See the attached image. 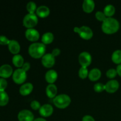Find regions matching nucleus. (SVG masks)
Instances as JSON below:
<instances>
[{
  "mask_svg": "<svg viewBox=\"0 0 121 121\" xmlns=\"http://www.w3.org/2000/svg\"><path fill=\"white\" fill-rule=\"evenodd\" d=\"M18 119L19 121H33L34 120V116L30 110L23 109L19 112Z\"/></svg>",
  "mask_w": 121,
  "mask_h": 121,
  "instance_id": "nucleus-8",
  "label": "nucleus"
},
{
  "mask_svg": "<svg viewBox=\"0 0 121 121\" xmlns=\"http://www.w3.org/2000/svg\"><path fill=\"white\" fill-rule=\"evenodd\" d=\"M46 92L48 98L54 99L57 96L56 95L57 93V87L56 85H54V83L48 84L46 87Z\"/></svg>",
  "mask_w": 121,
  "mask_h": 121,
  "instance_id": "nucleus-18",
  "label": "nucleus"
},
{
  "mask_svg": "<svg viewBox=\"0 0 121 121\" xmlns=\"http://www.w3.org/2000/svg\"><path fill=\"white\" fill-rule=\"evenodd\" d=\"M92 60V56L87 52H82L79 56V62L82 67H87L89 66Z\"/></svg>",
  "mask_w": 121,
  "mask_h": 121,
  "instance_id": "nucleus-7",
  "label": "nucleus"
},
{
  "mask_svg": "<svg viewBox=\"0 0 121 121\" xmlns=\"http://www.w3.org/2000/svg\"><path fill=\"white\" fill-rule=\"evenodd\" d=\"M13 74V70L9 65L5 64L0 67V77L5 79L10 77Z\"/></svg>",
  "mask_w": 121,
  "mask_h": 121,
  "instance_id": "nucleus-12",
  "label": "nucleus"
},
{
  "mask_svg": "<svg viewBox=\"0 0 121 121\" xmlns=\"http://www.w3.org/2000/svg\"><path fill=\"white\" fill-rule=\"evenodd\" d=\"M95 91L96 92H101L102 91H105V85L100 82L96 83L95 84L93 87Z\"/></svg>",
  "mask_w": 121,
  "mask_h": 121,
  "instance_id": "nucleus-28",
  "label": "nucleus"
},
{
  "mask_svg": "<svg viewBox=\"0 0 121 121\" xmlns=\"http://www.w3.org/2000/svg\"><path fill=\"white\" fill-rule=\"evenodd\" d=\"M82 121H95V119L91 115H85L83 117Z\"/></svg>",
  "mask_w": 121,
  "mask_h": 121,
  "instance_id": "nucleus-34",
  "label": "nucleus"
},
{
  "mask_svg": "<svg viewBox=\"0 0 121 121\" xmlns=\"http://www.w3.org/2000/svg\"><path fill=\"white\" fill-rule=\"evenodd\" d=\"M30 67H31V65L29 62H25L23 64L22 67H21V69H22L26 71V72H27V71L29 70V69H30Z\"/></svg>",
  "mask_w": 121,
  "mask_h": 121,
  "instance_id": "nucleus-35",
  "label": "nucleus"
},
{
  "mask_svg": "<svg viewBox=\"0 0 121 121\" xmlns=\"http://www.w3.org/2000/svg\"><path fill=\"white\" fill-rule=\"evenodd\" d=\"M33 90V85L30 82H27L24 83L20 86V94L22 96H27L31 93Z\"/></svg>",
  "mask_w": 121,
  "mask_h": 121,
  "instance_id": "nucleus-14",
  "label": "nucleus"
},
{
  "mask_svg": "<svg viewBox=\"0 0 121 121\" xmlns=\"http://www.w3.org/2000/svg\"><path fill=\"white\" fill-rule=\"evenodd\" d=\"M111 58L112 61L115 64H121V50H117L114 51L112 53Z\"/></svg>",
  "mask_w": 121,
  "mask_h": 121,
  "instance_id": "nucleus-24",
  "label": "nucleus"
},
{
  "mask_svg": "<svg viewBox=\"0 0 121 121\" xmlns=\"http://www.w3.org/2000/svg\"><path fill=\"white\" fill-rule=\"evenodd\" d=\"M74 31L78 33L80 37L85 40H89L93 35L92 30L86 26H83L80 27H75L74 28Z\"/></svg>",
  "mask_w": 121,
  "mask_h": 121,
  "instance_id": "nucleus-5",
  "label": "nucleus"
},
{
  "mask_svg": "<svg viewBox=\"0 0 121 121\" xmlns=\"http://www.w3.org/2000/svg\"><path fill=\"white\" fill-rule=\"evenodd\" d=\"M10 40L8 39L5 35H0V44L1 45H8Z\"/></svg>",
  "mask_w": 121,
  "mask_h": 121,
  "instance_id": "nucleus-33",
  "label": "nucleus"
},
{
  "mask_svg": "<svg viewBox=\"0 0 121 121\" xmlns=\"http://www.w3.org/2000/svg\"><path fill=\"white\" fill-rule=\"evenodd\" d=\"M60 53H61V50H60V48H54V49L52 50V53H51L53 54V56L56 57V56H59V54H60Z\"/></svg>",
  "mask_w": 121,
  "mask_h": 121,
  "instance_id": "nucleus-36",
  "label": "nucleus"
},
{
  "mask_svg": "<svg viewBox=\"0 0 121 121\" xmlns=\"http://www.w3.org/2000/svg\"><path fill=\"white\" fill-rule=\"evenodd\" d=\"M26 8H27V10L28 11V13H35L37 7L36 4L34 1H29L27 4Z\"/></svg>",
  "mask_w": 121,
  "mask_h": 121,
  "instance_id": "nucleus-26",
  "label": "nucleus"
},
{
  "mask_svg": "<svg viewBox=\"0 0 121 121\" xmlns=\"http://www.w3.org/2000/svg\"><path fill=\"white\" fill-rule=\"evenodd\" d=\"M104 13L106 17H112L115 13V8L112 4H108L104 9Z\"/></svg>",
  "mask_w": 121,
  "mask_h": 121,
  "instance_id": "nucleus-23",
  "label": "nucleus"
},
{
  "mask_svg": "<svg viewBox=\"0 0 121 121\" xmlns=\"http://www.w3.org/2000/svg\"><path fill=\"white\" fill-rule=\"evenodd\" d=\"M120 24L118 20L113 17H107L102 24L101 28L103 31L108 34L115 33L118 31Z\"/></svg>",
  "mask_w": 121,
  "mask_h": 121,
  "instance_id": "nucleus-1",
  "label": "nucleus"
},
{
  "mask_svg": "<svg viewBox=\"0 0 121 121\" xmlns=\"http://www.w3.org/2000/svg\"><path fill=\"white\" fill-rule=\"evenodd\" d=\"M78 74H79V76L80 78H82V79H85L89 75L88 69H87V67H82V66L80 68V69L79 70Z\"/></svg>",
  "mask_w": 121,
  "mask_h": 121,
  "instance_id": "nucleus-27",
  "label": "nucleus"
},
{
  "mask_svg": "<svg viewBox=\"0 0 121 121\" xmlns=\"http://www.w3.org/2000/svg\"><path fill=\"white\" fill-rule=\"evenodd\" d=\"M9 102V96L5 91H0V106H4L7 105Z\"/></svg>",
  "mask_w": 121,
  "mask_h": 121,
  "instance_id": "nucleus-25",
  "label": "nucleus"
},
{
  "mask_svg": "<svg viewBox=\"0 0 121 121\" xmlns=\"http://www.w3.org/2000/svg\"><path fill=\"white\" fill-rule=\"evenodd\" d=\"M101 71L98 68H93L89 72L88 77L92 81H96L101 76Z\"/></svg>",
  "mask_w": 121,
  "mask_h": 121,
  "instance_id": "nucleus-20",
  "label": "nucleus"
},
{
  "mask_svg": "<svg viewBox=\"0 0 121 121\" xmlns=\"http://www.w3.org/2000/svg\"><path fill=\"white\" fill-rule=\"evenodd\" d=\"M117 74L118 73H117V70L115 69H109L106 71V76L110 79H113V78H115Z\"/></svg>",
  "mask_w": 121,
  "mask_h": 121,
  "instance_id": "nucleus-29",
  "label": "nucleus"
},
{
  "mask_svg": "<svg viewBox=\"0 0 121 121\" xmlns=\"http://www.w3.org/2000/svg\"><path fill=\"white\" fill-rule=\"evenodd\" d=\"M58 74L56 70L53 69L48 70L45 74V79L49 84L54 83L57 79Z\"/></svg>",
  "mask_w": 121,
  "mask_h": 121,
  "instance_id": "nucleus-15",
  "label": "nucleus"
},
{
  "mask_svg": "<svg viewBox=\"0 0 121 121\" xmlns=\"http://www.w3.org/2000/svg\"><path fill=\"white\" fill-rule=\"evenodd\" d=\"M40 114L43 117H48L52 115L53 112V107L52 105L45 104L41 106L39 109Z\"/></svg>",
  "mask_w": 121,
  "mask_h": 121,
  "instance_id": "nucleus-13",
  "label": "nucleus"
},
{
  "mask_svg": "<svg viewBox=\"0 0 121 121\" xmlns=\"http://www.w3.org/2000/svg\"><path fill=\"white\" fill-rule=\"evenodd\" d=\"M9 52L14 54H17L20 51V45L18 41L15 40H11L8 45Z\"/></svg>",
  "mask_w": 121,
  "mask_h": 121,
  "instance_id": "nucleus-17",
  "label": "nucleus"
},
{
  "mask_svg": "<svg viewBox=\"0 0 121 121\" xmlns=\"http://www.w3.org/2000/svg\"><path fill=\"white\" fill-rule=\"evenodd\" d=\"M12 61L14 66L18 68H21L23 64L24 63V59L21 54H17L13 56V59H12Z\"/></svg>",
  "mask_w": 121,
  "mask_h": 121,
  "instance_id": "nucleus-21",
  "label": "nucleus"
},
{
  "mask_svg": "<svg viewBox=\"0 0 121 121\" xmlns=\"http://www.w3.org/2000/svg\"><path fill=\"white\" fill-rule=\"evenodd\" d=\"M117 73H118V75L119 76L121 77V64L120 65H118V66H117Z\"/></svg>",
  "mask_w": 121,
  "mask_h": 121,
  "instance_id": "nucleus-37",
  "label": "nucleus"
},
{
  "mask_svg": "<svg viewBox=\"0 0 121 121\" xmlns=\"http://www.w3.org/2000/svg\"><path fill=\"white\" fill-rule=\"evenodd\" d=\"M95 17L97 20L100 21H102V22L107 18L105 14H104V11H96V13H95Z\"/></svg>",
  "mask_w": 121,
  "mask_h": 121,
  "instance_id": "nucleus-30",
  "label": "nucleus"
},
{
  "mask_svg": "<svg viewBox=\"0 0 121 121\" xmlns=\"http://www.w3.org/2000/svg\"><path fill=\"white\" fill-rule=\"evenodd\" d=\"M38 21V17L35 13H28L24 17L22 23L27 28H32L37 24Z\"/></svg>",
  "mask_w": 121,
  "mask_h": 121,
  "instance_id": "nucleus-4",
  "label": "nucleus"
},
{
  "mask_svg": "<svg viewBox=\"0 0 121 121\" xmlns=\"http://www.w3.org/2000/svg\"><path fill=\"white\" fill-rule=\"evenodd\" d=\"M46 45L43 43L35 42L31 44L28 47V53L33 58L39 59L46 54Z\"/></svg>",
  "mask_w": 121,
  "mask_h": 121,
  "instance_id": "nucleus-2",
  "label": "nucleus"
},
{
  "mask_svg": "<svg viewBox=\"0 0 121 121\" xmlns=\"http://www.w3.org/2000/svg\"><path fill=\"white\" fill-rule=\"evenodd\" d=\"M54 40V35L52 32H46L44 33L41 37V41L43 43L46 44H48L53 42Z\"/></svg>",
  "mask_w": 121,
  "mask_h": 121,
  "instance_id": "nucleus-22",
  "label": "nucleus"
},
{
  "mask_svg": "<svg viewBox=\"0 0 121 121\" xmlns=\"http://www.w3.org/2000/svg\"><path fill=\"white\" fill-rule=\"evenodd\" d=\"M50 13L49 8L47 6L42 5L37 7L35 11V14L37 16L41 18H45L48 16Z\"/></svg>",
  "mask_w": 121,
  "mask_h": 121,
  "instance_id": "nucleus-16",
  "label": "nucleus"
},
{
  "mask_svg": "<svg viewBox=\"0 0 121 121\" xmlns=\"http://www.w3.org/2000/svg\"><path fill=\"white\" fill-rule=\"evenodd\" d=\"M55 57L52 53H46L41 57V63L44 67L50 68L54 66L55 64Z\"/></svg>",
  "mask_w": 121,
  "mask_h": 121,
  "instance_id": "nucleus-9",
  "label": "nucleus"
},
{
  "mask_svg": "<svg viewBox=\"0 0 121 121\" xmlns=\"http://www.w3.org/2000/svg\"><path fill=\"white\" fill-rule=\"evenodd\" d=\"M25 35L27 39L30 41H36L40 37V33L35 28H27L25 32Z\"/></svg>",
  "mask_w": 121,
  "mask_h": 121,
  "instance_id": "nucleus-10",
  "label": "nucleus"
},
{
  "mask_svg": "<svg viewBox=\"0 0 121 121\" xmlns=\"http://www.w3.org/2000/svg\"><path fill=\"white\" fill-rule=\"evenodd\" d=\"M53 104L58 108L64 109L69 106L71 103V98L67 94H60L53 99Z\"/></svg>",
  "mask_w": 121,
  "mask_h": 121,
  "instance_id": "nucleus-3",
  "label": "nucleus"
},
{
  "mask_svg": "<svg viewBox=\"0 0 121 121\" xmlns=\"http://www.w3.org/2000/svg\"><path fill=\"white\" fill-rule=\"evenodd\" d=\"M119 87V83L118 80L111 79L105 84V91L110 93L117 92Z\"/></svg>",
  "mask_w": 121,
  "mask_h": 121,
  "instance_id": "nucleus-11",
  "label": "nucleus"
},
{
  "mask_svg": "<svg viewBox=\"0 0 121 121\" xmlns=\"http://www.w3.org/2000/svg\"><path fill=\"white\" fill-rule=\"evenodd\" d=\"M7 85H8V83L5 79L2 78H0V91H5Z\"/></svg>",
  "mask_w": 121,
  "mask_h": 121,
  "instance_id": "nucleus-32",
  "label": "nucleus"
},
{
  "mask_svg": "<svg viewBox=\"0 0 121 121\" xmlns=\"http://www.w3.org/2000/svg\"><path fill=\"white\" fill-rule=\"evenodd\" d=\"M30 106L31 108L34 110H39L41 106L40 103L36 100H34L31 101L30 104Z\"/></svg>",
  "mask_w": 121,
  "mask_h": 121,
  "instance_id": "nucleus-31",
  "label": "nucleus"
},
{
  "mask_svg": "<svg viewBox=\"0 0 121 121\" xmlns=\"http://www.w3.org/2000/svg\"><path fill=\"white\" fill-rule=\"evenodd\" d=\"M27 72L22 69L18 68L15 70L13 74V79L17 84H22L27 79Z\"/></svg>",
  "mask_w": 121,
  "mask_h": 121,
  "instance_id": "nucleus-6",
  "label": "nucleus"
},
{
  "mask_svg": "<svg viewBox=\"0 0 121 121\" xmlns=\"http://www.w3.org/2000/svg\"><path fill=\"white\" fill-rule=\"evenodd\" d=\"M33 121H47V120L43 118H37L34 119Z\"/></svg>",
  "mask_w": 121,
  "mask_h": 121,
  "instance_id": "nucleus-38",
  "label": "nucleus"
},
{
  "mask_svg": "<svg viewBox=\"0 0 121 121\" xmlns=\"http://www.w3.org/2000/svg\"><path fill=\"white\" fill-rule=\"evenodd\" d=\"M95 7V3L93 0H84L83 2V9L86 13H90L93 11Z\"/></svg>",
  "mask_w": 121,
  "mask_h": 121,
  "instance_id": "nucleus-19",
  "label": "nucleus"
}]
</instances>
